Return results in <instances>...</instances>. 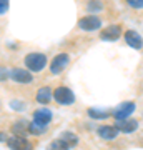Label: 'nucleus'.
<instances>
[{"instance_id": "17", "label": "nucleus", "mask_w": 143, "mask_h": 150, "mask_svg": "<svg viewBox=\"0 0 143 150\" xmlns=\"http://www.w3.org/2000/svg\"><path fill=\"white\" fill-rule=\"evenodd\" d=\"M60 139L63 140V142H65L67 145H68L70 149H73V147H77V145H78V142H80L78 135H77V134H73V132H68V130H67V132H63V134L60 135Z\"/></svg>"}, {"instance_id": "20", "label": "nucleus", "mask_w": 143, "mask_h": 150, "mask_svg": "<svg viewBox=\"0 0 143 150\" xmlns=\"http://www.w3.org/2000/svg\"><path fill=\"white\" fill-rule=\"evenodd\" d=\"M127 2V5L133 10H142L143 8V0H125Z\"/></svg>"}, {"instance_id": "9", "label": "nucleus", "mask_w": 143, "mask_h": 150, "mask_svg": "<svg viewBox=\"0 0 143 150\" xmlns=\"http://www.w3.org/2000/svg\"><path fill=\"white\" fill-rule=\"evenodd\" d=\"M10 79L17 83H32L33 75L28 69H12L10 70Z\"/></svg>"}, {"instance_id": "6", "label": "nucleus", "mask_w": 143, "mask_h": 150, "mask_svg": "<svg viewBox=\"0 0 143 150\" xmlns=\"http://www.w3.org/2000/svg\"><path fill=\"white\" fill-rule=\"evenodd\" d=\"M122 33H123L122 25L111 23V25L105 27V28L100 32V38L103 40V42H115V40H118V38L122 37Z\"/></svg>"}, {"instance_id": "5", "label": "nucleus", "mask_w": 143, "mask_h": 150, "mask_svg": "<svg viewBox=\"0 0 143 150\" xmlns=\"http://www.w3.org/2000/svg\"><path fill=\"white\" fill-rule=\"evenodd\" d=\"M135 110H137V103H135V102H130V100H127V102H122L117 108H115V110H113V112H111V117L115 118V120L130 118V115H132Z\"/></svg>"}, {"instance_id": "10", "label": "nucleus", "mask_w": 143, "mask_h": 150, "mask_svg": "<svg viewBox=\"0 0 143 150\" xmlns=\"http://www.w3.org/2000/svg\"><path fill=\"white\" fill-rule=\"evenodd\" d=\"M97 134H98V137H100L101 140L110 142V140L117 139L118 134H120V130H118L115 125H108V123H105V125H100V127L97 129Z\"/></svg>"}, {"instance_id": "3", "label": "nucleus", "mask_w": 143, "mask_h": 150, "mask_svg": "<svg viewBox=\"0 0 143 150\" xmlns=\"http://www.w3.org/2000/svg\"><path fill=\"white\" fill-rule=\"evenodd\" d=\"M77 25H78L80 30H85V32H95V30L101 28V25H103V20H101L98 15H93V13H90V15L82 17Z\"/></svg>"}, {"instance_id": "1", "label": "nucleus", "mask_w": 143, "mask_h": 150, "mask_svg": "<svg viewBox=\"0 0 143 150\" xmlns=\"http://www.w3.org/2000/svg\"><path fill=\"white\" fill-rule=\"evenodd\" d=\"M23 64H25V67L30 72H42L47 67L48 60H47V55L42 54V52H32V54L25 55Z\"/></svg>"}, {"instance_id": "11", "label": "nucleus", "mask_w": 143, "mask_h": 150, "mask_svg": "<svg viewBox=\"0 0 143 150\" xmlns=\"http://www.w3.org/2000/svg\"><path fill=\"white\" fill-rule=\"evenodd\" d=\"M138 120L135 118H123V120H115V127H117L122 134H133L138 130Z\"/></svg>"}, {"instance_id": "13", "label": "nucleus", "mask_w": 143, "mask_h": 150, "mask_svg": "<svg viewBox=\"0 0 143 150\" xmlns=\"http://www.w3.org/2000/svg\"><path fill=\"white\" fill-rule=\"evenodd\" d=\"M52 112L48 110V108H38L33 112V122L37 123H42V125H48V123L52 122Z\"/></svg>"}, {"instance_id": "19", "label": "nucleus", "mask_w": 143, "mask_h": 150, "mask_svg": "<svg viewBox=\"0 0 143 150\" xmlns=\"http://www.w3.org/2000/svg\"><path fill=\"white\" fill-rule=\"evenodd\" d=\"M47 150H70V147L65 144L62 139H55V140H52V142L48 144Z\"/></svg>"}, {"instance_id": "16", "label": "nucleus", "mask_w": 143, "mask_h": 150, "mask_svg": "<svg viewBox=\"0 0 143 150\" xmlns=\"http://www.w3.org/2000/svg\"><path fill=\"white\" fill-rule=\"evenodd\" d=\"M87 113H88V117L93 118V120H101V118H108L111 117V112L110 110H105V108H88L87 110Z\"/></svg>"}, {"instance_id": "14", "label": "nucleus", "mask_w": 143, "mask_h": 150, "mask_svg": "<svg viewBox=\"0 0 143 150\" xmlns=\"http://www.w3.org/2000/svg\"><path fill=\"white\" fill-rule=\"evenodd\" d=\"M28 125H30V123L27 122V120L20 118V120H17V122L12 125V132H13V135H22V137H25V135L28 134Z\"/></svg>"}, {"instance_id": "23", "label": "nucleus", "mask_w": 143, "mask_h": 150, "mask_svg": "<svg viewBox=\"0 0 143 150\" xmlns=\"http://www.w3.org/2000/svg\"><path fill=\"white\" fill-rule=\"evenodd\" d=\"M10 107L15 108V110H23V108H25V103H22L20 100H12V102H10Z\"/></svg>"}, {"instance_id": "7", "label": "nucleus", "mask_w": 143, "mask_h": 150, "mask_svg": "<svg viewBox=\"0 0 143 150\" xmlns=\"http://www.w3.org/2000/svg\"><path fill=\"white\" fill-rule=\"evenodd\" d=\"M7 145L10 150H32V144L28 142L27 137H22V135H12L7 139Z\"/></svg>"}, {"instance_id": "22", "label": "nucleus", "mask_w": 143, "mask_h": 150, "mask_svg": "<svg viewBox=\"0 0 143 150\" xmlns=\"http://www.w3.org/2000/svg\"><path fill=\"white\" fill-rule=\"evenodd\" d=\"M8 5H10V0H0V15H4L8 10Z\"/></svg>"}, {"instance_id": "2", "label": "nucleus", "mask_w": 143, "mask_h": 150, "mask_svg": "<svg viewBox=\"0 0 143 150\" xmlns=\"http://www.w3.org/2000/svg\"><path fill=\"white\" fill-rule=\"evenodd\" d=\"M53 100L58 105L68 107V105L75 103V93L67 85H58V87H55V90H53Z\"/></svg>"}, {"instance_id": "4", "label": "nucleus", "mask_w": 143, "mask_h": 150, "mask_svg": "<svg viewBox=\"0 0 143 150\" xmlns=\"http://www.w3.org/2000/svg\"><path fill=\"white\" fill-rule=\"evenodd\" d=\"M68 64H70V55L68 54H65V52L57 54L52 59V62H50V74L52 75L62 74V72L68 67Z\"/></svg>"}, {"instance_id": "8", "label": "nucleus", "mask_w": 143, "mask_h": 150, "mask_svg": "<svg viewBox=\"0 0 143 150\" xmlns=\"http://www.w3.org/2000/svg\"><path fill=\"white\" fill-rule=\"evenodd\" d=\"M123 38H125V42H127L128 47L135 48V50H142L143 48V38L137 30H132V28L125 30L123 32Z\"/></svg>"}, {"instance_id": "21", "label": "nucleus", "mask_w": 143, "mask_h": 150, "mask_svg": "<svg viewBox=\"0 0 143 150\" xmlns=\"http://www.w3.org/2000/svg\"><path fill=\"white\" fill-rule=\"evenodd\" d=\"M10 79V70H7L5 67H0V82Z\"/></svg>"}, {"instance_id": "24", "label": "nucleus", "mask_w": 143, "mask_h": 150, "mask_svg": "<svg viewBox=\"0 0 143 150\" xmlns=\"http://www.w3.org/2000/svg\"><path fill=\"white\" fill-rule=\"evenodd\" d=\"M0 142H7V137H5V134H2V132H0Z\"/></svg>"}, {"instance_id": "18", "label": "nucleus", "mask_w": 143, "mask_h": 150, "mask_svg": "<svg viewBox=\"0 0 143 150\" xmlns=\"http://www.w3.org/2000/svg\"><path fill=\"white\" fill-rule=\"evenodd\" d=\"M48 130V125H42V123H37V122H32L28 125V134L32 135H43L47 134Z\"/></svg>"}, {"instance_id": "12", "label": "nucleus", "mask_w": 143, "mask_h": 150, "mask_svg": "<svg viewBox=\"0 0 143 150\" xmlns=\"http://www.w3.org/2000/svg\"><path fill=\"white\" fill-rule=\"evenodd\" d=\"M35 100L38 103H42V105H47L53 100V90L52 87H42V88H38L37 95H35Z\"/></svg>"}, {"instance_id": "15", "label": "nucleus", "mask_w": 143, "mask_h": 150, "mask_svg": "<svg viewBox=\"0 0 143 150\" xmlns=\"http://www.w3.org/2000/svg\"><path fill=\"white\" fill-rule=\"evenodd\" d=\"M85 10L88 12V13H98V12L105 10V4L101 2V0H87V4H85Z\"/></svg>"}]
</instances>
